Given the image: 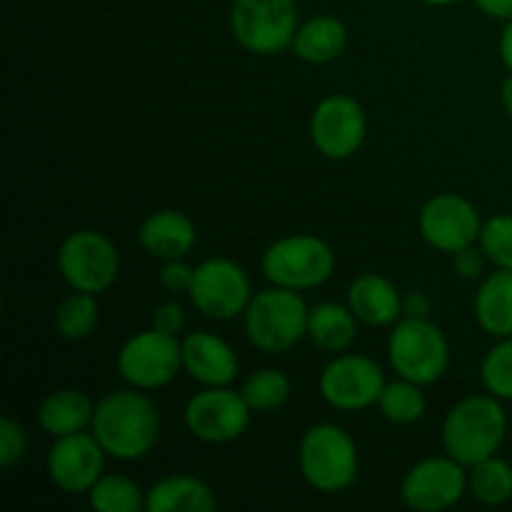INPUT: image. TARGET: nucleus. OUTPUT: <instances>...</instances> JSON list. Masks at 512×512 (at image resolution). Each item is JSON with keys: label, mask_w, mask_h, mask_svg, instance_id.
<instances>
[{"label": "nucleus", "mask_w": 512, "mask_h": 512, "mask_svg": "<svg viewBox=\"0 0 512 512\" xmlns=\"http://www.w3.org/2000/svg\"><path fill=\"white\" fill-rule=\"evenodd\" d=\"M385 390L383 370L365 355H340L320 375L325 403L338 410H365L380 400Z\"/></svg>", "instance_id": "obj_13"}, {"label": "nucleus", "mask_w": 512, "mask_h": 512, "mask_svg": "<svg viewBox=\"0 0 512 512\" xmlns=\"http://www.w3.org/2000/svg\"><path fill=\"white\" fill-rule=\"evenodd\" d=\"M480 215L470 200L460 195L443 193L435 195L420 210V233L433 248L443 253H458L470 248L475 240H480Z\"/></svg>", "instance_id": "obj_14"}, {"label": "nucleus", "mask_w": 512, "mask_h": 512, "mask_svg": "<svg viewBox=\"0 0 512 512\" xmlns=\"http://www.w3.org/2000/svg\"><path fill=\"white\" fill-rule=\"evenodd\" d=\"M58 268L65 283L80 293H103L118 278L120 258L115 245L95 230H78L63 240Z\"/></svg>", "instance_id": "obj_8"}, {"label": "nucleus", "mask_w": 512, "mask_h": 512, "mask_svg": "<svg viewBox=\"0 0 512 512\" xmlns=\"http://www.w3.org/2000/svg\"><path fill=\"white\" fill-rule=\"evenodd\" d=\"M145 508L148 512H213L215 495L193 475H170L148 490Z\"/></svg>", "instance_id": "obj_20"}, {"label": "nucleus", "mask_w": 512, "mask_h": 512, "mask_svg": "<svg viewBox=\"0 0 512 512\" xmlns=\"http://www.w3.org/2000/svg\"><path fill=\"white\" fill-rule=\"evenodd\" d=\"M500 58H503V63L508 65L512 73V20H508L503 35H500Z\"/></svg>", "instance_id": "obj_38"}, {"label": "nucleus", "mask_w": 512, "mask_h": 512, "mask_svg": "<svg viewBox=\"0 0 512 512\" xmlns=\"http://www.w3.org/2000/svg\"><path fill=\"white\" fill-rule=\"evenodd\" d=\"M140 245L153 258L183 260L195 245V225L178 210H158L140 225Z\"/></svg>", "instance_id": "obj_18"}, {"label": "nucleus", "mask_w": 512, "mask_h": 512, "mask_svg": "<svg viewBox=\"0 0 512 512\" xmlns=\"http://www.w3.org/2000/svg\"><path fill=\"white\" fill-rule=\"evenodd\" d=\"M468 475L455 458H430L410 468L403 480V500L420 512L448 510L463 498Z\"/></svg>", "instance_id": "obj_15"}, {"label": "nucleus", "mask_w": 512, "mask_h": 512, "mask_svg": "<svg viewBox=\"0 0 512 512\" xmlns=\"http://www.w3.org/2000/svg\"><path fill=\"white\" fill-rule=\"evenodd\" d=\"M183 368L205 388H225L238 375V358L218 335L190 333L183 340Z\"/></svg>", "instance_id": "obj_17"}, {"label": "nucleus", "mask_w": 512, "mask_h": 512, "mask_svg": "<svg viewBox=\"0 0 512 512\" xmlns=\"http://www.w3.org/2000/svg\"><path fill=\"white\" fill-rule=\"evenodd\" d=\"M388 358L400 378L430 385L448 370L450 348L438 325L428 318H403L390 333Z\"/></svg>", "instance_id": "obj_5"}, {"label": "nucleus", "mask_w": 512, "mask_h": 512, "mask_svg": "<svg viewBox=\"0 0 512 512\" xmlns=\"http://www.w3.org/2000/svg\"><path fill=\"white\" fill-rule=\"evenodd\" d=\"M378 405H380V413H383V418H388L390 423L410 425V423H415V420L423 418L425 395L420 393L418 383H410V380L403 378L400 383L385 385Z\"/></svg>", "instance_id": "obj_29"}, {"label": "nucleus", "mask_w": 512, "mask_h": 512, "mask_svg": "<svg viewBox=\"0 0 512 512\" xmlns=\"http://www.w3.org/2000/svg\"><path fill=\"white\" fill-rule=\"evenodd\" d=\"M480 250L490 263L512 270V215H495L483 225Z\"/></svg>", "instance_id": "obj_31"}, {"label": "nucleus", "mask_w": 512, "mask_h": 512, "mask_svg": "<svg viewBox=\"0 0 512 512\" xmlns=\"http://www.w3.org/2000/svg\"><path fill=\"white\" fill-rule=\"evenodd\" d=\"M243 398L253 413H270L280 405L288 403L290 398V380L280 370H258L250 375L243 385Z\"/></svg>", "instance_id": "obj_28"}, {"label": "nucleus", "mask_w": 512, "mask_h": 512, "mask_svg": "<svg viewBox=\"0 0 512 512\" xmlns=\"http://www.w3.org/2000/svg\"><path fill=\"white\" fill-rule=\"evenodd\" d=\"M253 410L245 403L243 393L225 388H205L190 398L185 408V425L203 443H230L248 430Z\"/></svg>", "instance_id": "obj_12"}, {"label": "nucleus", "mask_w": 512, "mask_h": 512, "mask_svg": "<svg viewBox=\"0 0 512 512\" xmlns=\"http://www.w3.org/2000/svg\"><path fill=\"white\" fill-rule=\"evenodd\" d=\"M430 300L423 293H408L403 298V315L405 318H428Z\"/></svg>", "instance_id": "obj_36"}, {"label": "nucleus", "mask_w": 512, "mask_h": 512, "mask_svg": "<svg viewBox=\"0 0 512 512\" xmlns=\"http://www.w3.org/2000/svg\"><path fill=\"white\" fill-rule=\"evenodd\" d=\"M420 3H425V5H453V3H458V0H420Z\"/></svg>", "instance_id": "obj_40"}, {"label": "nucleus", "mask_w": 512, "mask_h": 512, "mask_svg": "<svg viewBox=\"0 0 512 512\" xmlns=\"http://www.w3.org/2000/svg\"><path fill=\"white\" fill-rule=\"evenodd\" d=\"M348 45V28L333 15H315L305 20L293 40V50L305 63L323 65L343 55Z\"/></svg>", "instance_id": "obj_22"}, {"label": "nucleus", "mask_w": 512, "mask_h": 512, "mask_svg": "<svg viewBox=\"0 0 512 512\" xmlns=\"http://www.w3.org/2000/svg\"><path fill=\"white\" fill-rule=\"evenodd\" d=\"M470 493L485 505H503L512 498V468L500 458H485L470 470Z\"/></svg>", "instance_id": "obj_26"}, {"label": "nucleus", "mask_w": 512, "mask_h": 512, "mask_svg": "<svg viewBox=\"0 0 512 512\" xmlns=\"http://www.w3.org/2000/svg\"><path fill=\"white\" fill-rule=\"evenodd\" d=\"M308 315L298 290L275 285L253 295L245 310V333L263 353H285L308 335Z\"/></svg>", "instance_id": "obj_3"}, {"label": "nucleus", "mask_w": 512, "mask_h": 512, "mask_svg": "<svg viewBox=\"0 0 512 512\" xmlns=\"http://www.w3.org/2000/svg\"><path fill=\"white\" fill-rule=\"evenodd\" d=\"M98 303L93 293H80L65 298L55 310V330L65 340H85L98 328Z\"/></svg>", "instance_id": "obj_25"}, {"label": "nucleus", "mask_w": 512, "mask_h": 512, "mask_svg": "<svg viewBox=\"0 0 512 512\" xmlns=\"http://www.w3.org/2000/svg\"><path fill=\"white\" fill-rule=\"evenodd\" d=\"M88 495L95 512H138L145 505L140 488L125 475H103Z\"/></svg>", "instance_id": "obj_27"}, {"label": "nucleus", "mask_w": 512, "mask_h": 512, "mask_svg": "<svg viewBox=\"0 0 512 512\" xmlns=\"http://www.w3.org/2000/svg\"><path fill=\"white\" fill-rule=\"evenodd\" d=\"M455 270H458L463 278H478V275L483 273V258H480L478 250H473V245L455 253Z\"/></svg>", "instance_id": "obj_35"}, {"label": "nucleus", "mask_w": 512, "mask_h": 512, "mask_svg": "<svg viewBox=\"0 0 512 512\" xmlns=\"http://www.w3.org/2000/svg\"><path fill=\"white\" fill-rule=\"evenodd\" d=\"M475 5L490 18L512 20V0H475Z\"/></svg>", "instance_id": "obj_37"}, {"label": "nucleus", "mask_w": 512, "mask_h": 512, "mask_svg": "<svg viewBox=\"0 0 512 512\" xmlns=\"http://www.w3.org/2000/svg\"><path fill=\"white\" fill-rule=\"evenodd\" d=\"M93 435L108 455L138 460L153 450L160 433V415L153 400L138 390H118L95 405Z\"/></svg>", "instance_id": "obj_1"}, {"label": "nucleus", "mask_w": 512, "mask_h": 512, "mask_svg": "<svg viewBox=\"0 0 512 512\" xmlns=\"http://www.w3.org/2000/svg\"><path fill=\"white\" fill-rule=\"evenodd\" d=\"M335 270V253L315 235L280 238L265 250L263 273L273 285L290 290H310L323 285Z\"/></svg>", "instance_id": "obj_7"}, {"label": "nucleus", "mask_w": 512, "mask_h": 512, "mask_svg": "<svg viewBox=\"0 0 512 512\" xmlns=\"http://www.w3.org/2000/svg\"><path fill=\"white\" fill-rule=\"evenodd\" d=\"M348 300L355 318L363 320L365 325H373V328L398 323L400 315H403V298H400L398 288L383 275H360L350 285Z\"/></svg>", "instance_id": "obj_19"}, {"label": "nucleus", "mask_w": 512, "mask_h": 512, "mask_svg": "<svg viewBox=\"0 0 512 512\" xmlns=\"http://www.w3.org/2000/svg\"><path fill=\"white\" fill-rule=\"evenodd\" d=\"M183 365V345L175 335L148 330L138 333L123 345L118 355V370L125 383L138 390H155L168 385Z\"/></svg>", "instance_id": "obj_10"}, {"label": "nucleus", "mask_w": 512, "mask_h": 512, "mask_svg": "<svg viewBox=\"0 0 512 512\" xmlns=\"http://www.w3.org/2000/svg\"><path fill=\"white\" fill-rule=\"evenodd\" d=\"M250 278L238 263L225 258L205 260L195 268L190 300L210 320H233L245 313L253 300Z\"/></svg>", "instance_id": "obj_9"}, {"label": "nucleus", "mask_w": 512, "mask_h": 512, "mask_svg": "<svg viewBox=\"0 0 512 512\" xmlns=\"http://www.w3.org/2000/svg\"><path fill=\"white\" fill-rule=\"evenodd\" d=\"M105 455L108 453L95 435L75 433L55 438V445L48 453L50 480L63 493H90V488L103 478Z\"/></svg>", "instance_id": "obj_16"}, {"label": "nucleus", "mask_w": 512, "mask_h": 512, "mask_svg": "<svg viewBox=\"0 0 512 512\" xmlns=\"http://www.w3.org/2000/svg\"><path fill=\"white\" fill-rule=\"evenodd\" d=\"M475 318L480 328L493 338H510L512 335V270L498 268L485 283L480 285L475 298Z\"/></svg>", "instance_id": "obj_23"}, {"label": "nucleus", "mask_w": 512, "mask_h": 512, "mask_svg": "<svg viewBox=\"0 0 512 512\" xmlns=\"http://www.w3.org/2000/svg\"><path fill=\"white\" fill-rule=\"evenodd\" d=\"M508 433V415L495 395H473L455 405L443 425V443L450 458L463 465H478L493 458Z\"/></svg>", "instance_id": "obj_2"}, {"label": "nucleus", "mask_w": 512, "mask_h": 512, "mask_svg": "<svg viewBox=\"0 0 512 512\" xmlns=\"http://www.w3.org/2000/svg\"><path fill=\"white\" fill-rule=\"evenodd\" d=\"M193 275L195 270L188 268L183 260H168L165 268L160 270V285H163L168 293H190Z\"/></svg>", "instance_id": "obj_33"}, {"label": "nucleus", "mask_w": 512, "mask_h": 512, "mask_svg": "<svg viewBox=\"0 0 512 512\" xmlns=\"http://www.w3.org/2000/svg\"><path fill=\"white\" fill-rule=\"evenodd\" d=\"M300 470L310 488L320 493H340L358 475V448L338 425H315L300 440Z\"/></svg>", "instance_id": "obj_4"}, {"label": "nucleus", "mask_w": 512, "mask_h": 512, "mask_svg": "<svg viewBox=\"0 0 512 512\" xmlns=\"http://www.w3.org/2000/svg\"><path fill=\"white\" fill-rule=\"evenodd\" d=\"M95 405L80 390L63 388L50 393L38 410V423L53 438L83 433L93 423Z\"/></svg>", "instance_id": "obj_21"}, {"label": "nucleus", "mask_w": 512, "mask_h": 512, "mask_svg": "<svg viewBox=\"0 0 512 512\" xmlns=\"http://www.w3.org/2000/svg\"><path fill=\"white\" fill-rule=\"evenodd\" d=\"M480 375H483V383L490 395L500 400H512V335L500 338V343L485 355Z\"/></svg>", "instance_id": "obj_30"}, {"label": "nucleus", "mask_w": 512, "mask_h": 512, "mask_svg": "<svg viewBox=\"0 0 512 512\" xmlns=\"http://www.w3.org/2000/svg\"><path fill=\"white\" fill-rule=\"evenodd\" d=\"M28 448V438H25V430L20 428V423H15L10 415H5L0 420V465L5 470L13 468L20 458L25 455Z\"/></svg>", "instance_id": "obj_32"}, {"label": "nucleus", "mask_w": 512, "mask_h": 512, "mask_svg": "<svg viewBox=\"0 0 512 512\" xmlns=\"http://www.w3.org/2000/svg\"><path fill=\"white\" fill-rule=\"evenodd\" d=\"M368 120L363 105L350 95H328L310 118V138L320 155L330 160H348L363 148Z\"/></svg>", "instance_id": "obj_11"}, {"label": "nucleus", "mask_w": 512, "mask_h": 512, "mask_svg": "<svg viewBox=\"0 0 512 512\" xmlns=\"http://www.w3.org/2000/svg\"><path fill=\"white\" fill-rule=\"evenodd\" d=\"M358 333V318L353 310L338 303H320L308 315V335L318 348L340 353L348 348Z\"/></svg>", "instance_id": "obj_24"}, {"label": "nucleus", "mask_w": 512, "mask_h": 512, "mask_svg": "<svg viewBox=\"0 0 512 512\" xmlns=\"http://www.w3.org/2000/svg\"><path fill=\"white\" fill-rule=\"evenodd\" d=\"M298 28L295 0H233L230 8L235 40L255 55H278L293 48Z\"/></svg>", "instance_id": "obj_6"}, {"label": "nucleus", "mask_w": 512, "mask_h": 512, "mask_svg": "<svg viewBox=\"0 0 512 512\" xmlns=\"http://www.w3.org/2000/svg\"><path fill=\"white\" fill-rule=\"evenodd\" d=\"M185 325V313L178 303H163L155 308L153 313V328L160 333L178 335L180 328Z\"/></svg>", "instance_id": "obj_34"}, {"label": "nucleus", "mask_w": 512, "mask_h": 512, "mask_svg": "<svg viewBox=\"0 0 512 512\" xmlns=\"http://www.w3.org/2000/svg\"><path fill=\"white\" fill-rule=\"evenodd\" d=\"M500 100H503V108L508 110V115H512V73L505 78L503 90H500Z\"/></svg>", "instance_id": "obj_39"}]
</instances>
